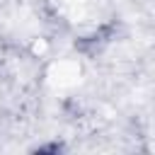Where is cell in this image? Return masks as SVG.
Segmentation results:
<instances>
[{"mask_svg":"<svg viewBox=\"0 0 155 155\" xmlns=\"http://www.w3.org/2000/svg\"><path fill=\"white\" fill-rule=\"evenodd\" d=\"M111 36H114V24H102V27L94 29L92 34L80 36V39L75 41V48L82 51V53H87V56H94V53H99V51L111 41Z\"/></svg>","mask_w":155,"mask_h":155,"instance_id":"cell-1","label":"cell"},{"mask_svg":"<svg viewBox=\"0 0 155 155\" xmlns=\"http://www.w3.org/2000/svg\"><path fill=\"white\" fill-rule=\"evenodd\" d=\"M65 145L63 143H44V145H36L34 153H63Z\"/></svg>","mask_w":155,"mask_h":155,"instance_id":"cell-2","label":"cell"}]
</instances>
